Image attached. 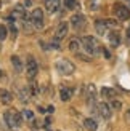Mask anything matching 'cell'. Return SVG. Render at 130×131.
I'll return each instance as SVG.
<instances>
[{"label":"cell","instance_id":"cell-1","mask_svg":"<svg viewBox=\"0 0 130 131\" xmlns=\"http://www.w3.org/2000/svg\"><path fill=\"white\" fill-rule=\"evenodd\" d=\"M3 120H5L6 126H8L10 129H13V131H18L19 125H21V122H23V114L16 112L15 109H10V110H6V112H5V115H3Z\"/></svg>","mask_w":130,"mask_h":131},{"label":"cell","instance_id":"cell-2","mask_svg":"<svg viewBox=\"0 0 130 131\" xmlns=\"http://www.w3.org/2000/svg\"><path fill=\"white\" fill-rule=\"evenodd\" d=\"M80 43H82V48L85 50V53H88L90 56H93V54H96V53H100V45H98V42L95 40V37H90V35H85L80 40Z\"/></svg>","mask_w":130,"mask_h":131},{"label":"cell","instance_id":"cell-3","mask_svg":"<svg viewBox=\"0 0 130 131\" xmlns=\"http://www.w3.org/2000/svg\"><path fill=\"white\" fill-rule=\"evenodd\" d=\"M56 70L63 75H71L76 70V67L69 59H58L56 61Z\"/></svg>","mask_w":130,"mask_h":131},{"label":"cell","instance_id":"cell-4","mask_svg":"<svg viewBox=\"0 0 130 131\" xmlns=\"http://www.w3.org/2000/svg\"><path fill=\"white\" fill-rule=\"evenodd\" d=\"M31 23L34 24L35 30L43 29V11H42L40 8L32 10V13H31Z\"/></svg>","mask_w":130,"mask_h":131},{"label":"cell","instance_id":"cell-5","mask_svg":"<svg viewBox=\"0 0 130 131\" xmlns=\"http://www.w3.org/2000/svg\"><path fill=\"white\" fill-rule=\"evenodd\" d=\"M114 11H116V16H117L120 21H127V19H130V10L127 8V6L117 3L114 6Z\"/></svg>","mask_w":130,"mask_h":131},{"label":"cell","instance_id":"cell-6","mask_svg":"<svg viewBox=\"0 0 130 131\" xmlns=\"http://www.w3.org/2000/svg\"><path fill=\"white\" fill-rule=\"evenodd\" d=\"M37 70H39V67H37L35 59H34V58H29L27 64H26V74H27V77L29 78H34L37 75Z\"/></svg>","mask_w":130,"mask_h":131},{"label":"cell","instance_id":"cell-7","mask_svg":"<svg viewBox=\"0 0 130 131\" xmlns=\"http://www.w3.org/2000/svg\"><path fill=\"white\" fill-rule=\"evenodd\" d=\"M71 24H72V27L80 30L82 27H85V16L83 15H74L71 18Z\"/></svg>","mask_w":130,"mask_h":131},{"label":"cell","instance_id":"cell-8","mask_svg":"<svg viewBox=\"0 0 130 131\" xmlns=\"http://www.w3.org/2000/svg\"><path fill=\"white\" fill-rule=\"evenodd\" d=\"M66 35H68V23H60V26L56 27V32H55V38L56 40H63Z\"/></svg>","mask_w":130,"mask_h":131},{"label":"cell","instance_id":"cell-9","mask_svg":"<svg viewBox=\"0 0 130 131\" xmlns=\"http://www.w3.org/2000/svg\"><path fill=\"white\" fill-rule=\"evenodd\" d=\"M31 90H29V86H24V88H19L18 90V99L21 101L23 104H26L29 99H31Z\"/></svg>","mask_w":130,"mask_h":131},{"label":"cell","instance_id":"cell-10","mask_svg":"<svg viewBox=\"0 0 130 131\" xmlns=\"http://www.w3.org/2000/svg\"><path fill=\"white\" fill-rule=\"evenodd\" d=\"M98 114L103 117V118H109V117H111V107H109V104H106V102H100L98 104Z\"/></svg>","mask_w":130,"mask_h":131},{"label":"cell","instance_id":"cell-11","mask_svg":"<svg viewBox=\"0 0 130 131\" xmlns=\"http://www.w3.org/2000/svg\"><path fill=\"white\" fill-rule=\"evenodd\" d=\"M95 97H96V88H95V85H87V102H88V106H93Z\"/></svg>","mask_w":130,"mask_h":131},{"label":"cell","instance_id":"cell-12","mask_svg":"<svg viewBox=\"0 0 130 131\" xmlns=\"http://www.w3.org/2000/svg\"><path fill=\"white\" fill-rule=\"evenodd\" d=\"M45 10L48 13H55L58 8H60V0H45Z\"/></svg>","mask_w":130,"mask_h":131},{"label":"cell","instance_id":"cell-13","mask_svg":"<svg viewBox=\"0 0 130 131\" xmlns=\"http://www.w3.org/2000/svg\"><path fill=\"white\" fill-rule=\"evenodd\" d=\"M0 101H2V104H5V106H10V104L13 102L11 93L6 91V90H2V91H0Z\"/></svg>","mask_w":130,"mask_h":131},{"label":"cell","instance_id":"cell-14","mask_svg":"<svg viewBox=\"0 0 130 131\" xmlns=\"http://www.w3.org/2000/svg\"><path fill=\"white\" fill-rule=\"evenodd\" d=\"M26 16V10H24V6L23 5H16L15 6V10H13L11 13V18L15 19V18H19V19H23Z\"/></svg>","mask_w":130,"mask_h":131},{"label":"cell","instance_id":"cell-15","mask_svg":"<svg viewBox=\"0 0 130 131\" xmlns=\"http://www.w3.org/2000/svg\"><path fill=\"white\" fill-rule=\"evenodd\" d=\"M95 29L98 32V35H105L108 32V26H106V21H96L95 23Z\"/></svg>","mask_w":130,"mask_h":131},{"label":"cell","instance_id":"cell-16","mask_svg":"<svg viewBox=\"0 0 130 131\" xmlns=\"http://www.w3.org/2000/svg\"><path fill=\"white\" fill-rule=\"evenodd\" d=\"M71 96H72V90H69V88H61L60 90V97H61V101H69L71 99Z\"/></svg>","mask_w":130,"mask_h":131},{"label":"cell","instance_id":"cell-17","mask_svg":"<svg viewBox=\"0 0 130 131\" xmlns=\"http://www.w3.org/2000/svg\"><path fill=\"white\" fill-rule=\"evenodd\" d=\"M108 38H109V43H111L113 47H117V45L120 43V35L117 34V32H111V34L108 35Z\"/></svg>","mask_w":130,"mask_h":131},{"label":"cell","instance_id":"cell-18","mask_svg":"<svg viewBox=\"0 0 130 131\" xmlns=\"http://www.w3.org/2000/svg\"><path fill=\"white\" fill-rule=\"evenodd\" d=\"M101 94H103V97H106V99H113V97H116V90H113V88H103L101 90Z\"/></svg>","mask_w":130,"mask_h":131},{"label":"cell","instance_id":"cell-19","mask_svg":"<svg viewBox=\"0 0 130 131\" xmlns=\"http://www.w3.org/2000/svg\"><path fill=\"white\" fill-rule=\"evenodd\" d=\"M80 40L79 38H72V40L69 42V50L72 51V53H77V51H79V48H80Z\"/></svg>","mask_w":130,"mask_h":131},{"label":"cell","instance_id":"cell-20","mask_svg":"<svg viewBox=\"0 0 130 131\" xmlns=\"http://www.w3.org/2000/svg\"><path fill=\"white\" fill-rule=\"evenodd\" d=\"M83 126H85L87 129H90V131H95L96 128H98V125H96V122L93 118H85L83 120Z\"/></svg>","mask_w":130,"mask_h":131},{"label":"cell","instance_id":"cell-21","mask_svg":"<svg viewBox=\"0 0 130 131\" xmlns=\"http://www.w3.org/2000/svg\"><path fill=\"white\" fill-rule=\"evenodd\" d=\"M11 62H13V67H15L16 72H21L23 64H21V59H19L18 56H13V58H11Z\"/></svg>","mask_w":130,"mask_h":131},{"label":"cell","instance_id":"cell-22","mask_svg":"<svg viewBox=\"0 0 130 131\" xmlns=\"http://www.w3.org/2000/svg\"><path fill=\"white\" fill-rule=\"evenodd\" d=\"M23 29H24L26 34H31V32H34V30H35L34 24H32L31 21H24V23H23Z\"/></svg>","mask_w":130,"mask_h":131},{"label":"cell","instance_id":"cell-23","mask_svg":"<svg viewBox=\"0 0 130 131\" xmlns=\"http://www.w3.org/2000/svg\"><path fill=\"white\" fill-rule=\"evenodd\" d=\"M64 6L69 10H74L77 6V0H64Z\"/></svg>","mask_w":130,"mask_h":131},{"label":"cell","instance_id":"cell-24","mask_svg":"<svg viewBox=\"0 0 130 131\" xmlns=\"http://www.w3.org/2000/svg\"><path fill=\"white\" fill-rule=\"evenodd\" d=\"M23 117H24L27 122H32V120H34V112H32V110H24V112H23Z\"/></svg>","mask_w":130,"mask_h":131},{"label":"cell","instance_id":"cell-25","mask_svg":"<svg viewBox=\"0 0 130 131\" xmlns=\"http://www.w3.org/2000/svg\"><path fill=\"white\" fill-rule=\"evenodd\" d=\"M5 38H6V29H5V26L0 24V40L3 42Z\"/></svg>","mask_w":130,"mask_h":131},{"label":"cell","instance_id":"cell-26","mask_svg":"<svg viewBox=\"0 0 130 131\" xmlns=\"http://www.w3.org/2000/svg\"><path fill=\"white\" fill-rule=\"evenodd\" d=\"M106 26H108V27H117V21H114V19H108Z\"/></svg>","mask_w":130,"mask_h":131},{"label":"cell","instance_id":"cell-27","mask_svg":"<svg viewBox=\"0 0 130 131\" xmlns=\"http://www.w3.org/2000/svg\"><path fill=\"white\" fill-rule=\"evenodd\" d=\"M77 58H79V59H83V61H92V58H90V54L87 56V54H80V53H77Z\"/></svg>","mask_w":130,"mask_h":131},{"label":"cell","instance_id":"cell-28","mask_svg":"<svg viewBox=\"0 0 130 131\" xmlns=\"http://www.w3.org/2000/svg\"><path fill=\"white\" fill-rule=\"evenodd\" d=\"M111 106H113L114 109H120V102H119V101H113Z\"/></svg>","mask_w":130,"mask_h":131},{"label":"cell","instance_id":"cell-29","mask_svg":"<svg viewBox=\"0 0 130 131\" xmlns=\"http://www.w3.org/2000/svg\"><path fill=\"white\" fill-rule=\"evenodd\" d=\"M127 120L130 122V110H128V112H127Z\"/></svg>","mask_w":130,"mask_h":131},{"label":"cell","instance_id":"cell-30","mask_svg":"<svg viewBox=\"0 0 130 131\" xmlns=\"http://www.w3.org/2000/svg\"><path fill=\"white\" fill-rule=\"evenodd\" d=\"M2 77H3V72H2V70H0V78H2Z\"/></svg>","mask_w":130,"mask_h":131},{"label":"cell","instance_id":"cell-31","mask_svg":"<svg viewBox=\"0 0 130 131\" xmlns=\"http://www.w3.org/2000/svg\"><path fill=\"white\" fill-rule=\"evenodd\" d=\"M128 3H130V0H128Z\"/></svg>","mask_w":130,"mask_h":131}]
</instances>
